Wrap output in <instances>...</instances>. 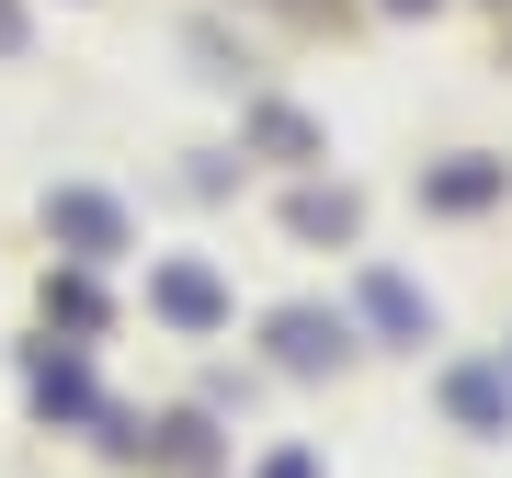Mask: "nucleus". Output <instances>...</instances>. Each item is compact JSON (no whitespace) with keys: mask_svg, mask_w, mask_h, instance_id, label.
Segmentation results:
<instances>
[{"mask_svg":"<svg viewBox=\"0 0 512 478\" xmlns=\"http://www.w3.org/2000/svg\"><path fill=\"white\" fill-rule=\"evenodd\" d=\"M444 410L467 433H512V365H456L444 376Z\"/></svg>","mask_w":512,"mask_h":478,"instance_id":"nucleus-1","label":"nucleus"},{"mask_svg":"<svg viewBox=\"0 0 512 478\" xmlns=\"http://www.w3.org/2000/svg\"><path fill=\"white\" fill-rule=\"evenodd\" d=\"M160 319H183V331H217V319H228V285L205 274V262H171V274H160Z\"/></svg>","mask_w":512,"mask_h":478,"instance_id":"nucleus-2","label":"nucleus"},{"mask_svg":"<svg viewBox=\"0 0 512 478\" xmlns=\"http://www.w3.org/2000/svg\"><path fill=\"white\" fill-rule=\"evenodd\" d=\"M365 319H376L387 342H421V331H433V308H421L399 274H365Z\"/></svg>","mask_w":512,"mask_h":478,"instance_id":"nucleus-3","label":"nucleus"},{"mask_svg":"<svg viewBox=\"0 0 512 478\" xmlns=\"http://www.w3.org/2000/svg\"><path fill=\"white\" fill-rule=\"evenodd\" d=\"M57 228H69V239H80V262H103V251H114V239H126V217H114V205H103V194H57Z\"/></svg>","mask_w":512,"mask_h":478,"instance_id":"nucleus-4","label":"nucleus"},{"mask_svg":"<svg viewBox=\"0 0 512 478\" xmlns=\"http://www.w3.org/2000/svg\"><path fill=\"white\" fill-rule=\"evenodd\" d=\"M330 353H342V319L296 308V319H285V365H330Z\"/></svg>","mask_w":512,"mask_h":478,"instance_id":"nucleus-5","label":"nucleus"},{"mask_svg":"<svg viewBox=\"0 0 512 478\" xmlns=\"http://www.w3.org/2000/svg\"><path fill=\"white\" fill-rule=\"evenodd\" d=\"M501 194V171L490 160H456V171H433V205H456V217H467V205H490Z\"/></svg>","mask_w":512,"mask_h":478,"instance_id":"nucleus-6","label":"nucleus"},{"mask_svg":"<svg viewBox=\"0 0 512 478\" xmlns=\"http://www.w3.org/2000/svg\"><path fill=\"white\" fill-rule=\"evenodd\" d=\"M35 399H46V410H92V376H80V365H46Z\"/></svg>","mask_w":512,"mask_h":478,"instance_id":"nucleus-7","label":"nucleus"},{"mask_svg":"<svg viewBox=\"0 0 512 478\" xmlns=\"http://www.w3.org/2000/svg\"><path fill=\"white\" fill-rule=\"evenodd\" d=\"M262 478H319V467H308V456H296V444H285V456H274V467H262Z\"/></svg>","mask_w":512,"mask_h":478,"instance_id":"nucleus-8","label":"nucleus"},{"mask_svg":"<svg viewBox=\"0 0 512 478\" xmlns=\"http://www.w3.org/2000/svg\"><path fill=\"white\" fill-rule=\"evenodd\" d=\"M387 12H410V0H387Z\"/></svg>","mask_w":512,"mask_h":478,"instance_id":"nucleus-9","label":"nucleus"}]
</instances>
